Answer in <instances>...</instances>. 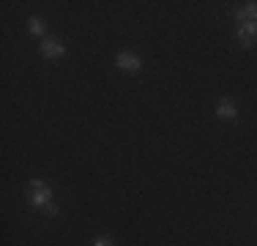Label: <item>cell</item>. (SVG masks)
<instances>
[{"instance_id": "obj_1", "label": "cell", "mask_w": 257, "mask_h": 246, "mask_svg": "<svg viewBox=\"0 0 257 246\" xmlns=\"http://www.w3.org/2000/svg\"><path fill=\"white\" fill-rule=\"evenodd\" d=\"M30 202H33L36 208H44L50 216L58 213V205H52V192L44 186V181H39V178L30 181Z\"/></svg>"}, {"instance_id": "obj_2", "label": "cell", "mask_w": 257, "mask_h": 246, "mask_svg": "<svg viewBox=\"0 0 257 246\" xmlns=\"http://www.w3.org/2000/svg\"><path fill=\"white\" fill-rule=\"evenodd\" d=\"M115 63H118L120 71H128V74H137L143 69V58L134 52H118V58H115Z\"/></svg>"}, {"instance_id": "obj_3", "label": "cell", "mask_w": 257, "mask_h": 246, "mask_svg": "<svg viewBox=\"0 0 257 246\" xmlns=\"http://www.w3.org/2000/svg\"><path fill=\"white\" fill-rule=\"evenodd\" d=\"M257 41V22H243L238 28V44L241 47H252Z\"/></svg>"}, {"instance_id": "obj_4", "label": "cell", "mask_w": 257, "mask_h": 246, "mask_svg": "<svg viewBox=\"0 0 257 246\" xmlns=\"http://www.w3.org/2000/svg\"><path fill=\"white\" fill-rule=\"evenodd\" d=\"M41 55H44V58H50V60H55V58H63V55H66V47L60 44V41L47 39L44 44H41Z\"/></svg>"}, {"instance_id": "obj_5", "label": "cell", "mask_w": 257, "mask_h": 246, "mask_svg": "<svg viewBox=\"0 0 257 246\" xmlns=\"http://www.w3.org/2000/svg\"><path fill=\"white\" fill-rule=\"evenodd\" d=\"M216 118L219 120H235L238 118V107L224 98V101H219V107H216Z\"/></svg>"}, {"instance_id": "obj_6", "label": "cell", "mask_w": 257, "mask_h": 246, "mask_svg": "<svg viewBox=\"0 0 257 246\" xmlns=\"http://www.w3.org/2000/svg\"><path fill=\"white\" fill-rule=\"evenodd\" d=\"M235 20L238 22H257V3H246L243 9H238Z\"/></svg>"}, {"instance_id": "obj_7", "label": "cell", "mask_w": 257, "mask_h": 246, "mask_svg": "<svg viewBox=\"0 0 257 246\" xmlns=\"http://www.w3.org/2000/svg\"><path fill=\"white\" fill-rule=\"evenodd\" d=\"M28 30H30L33 36H41V33H44V20H41V17H30Z\"/></svg>"}, {"instance_id": "obj_8", "label": "cell", "mask_w": 257, "mask_h": 246, "mask_svg": "<svg viewBox=\"0 0 257 246\" xmlns=\"http://www.w3.org/2000/svg\"><path fill=\"white\" fill-rule=\"evenodd\" d=\"M93 246H115V243L109 241V238H96V241H93Z\"/></svg>"}]
</instances>
